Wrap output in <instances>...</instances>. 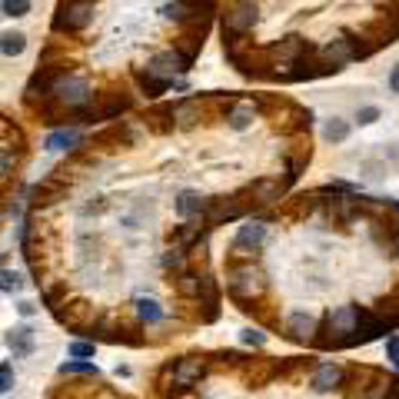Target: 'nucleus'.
<instances>
[{
	"label": "nucleus",
	"mask_w": 399,
	"mask_h": 399,
	"mask_svg": "<svg viewBox=\"0 0 399 399\" xmlns=\"http://www.w3.org/2000/svg\"><path fill=\"white\" fill-rule=\"evenodd\" d=\"M253 107L249 103H236V107H229L227 110V127L229 130H247L249 123H253Z\"/></svg>",
	"instance_id": "22"
},
{
	"label": "nucleus",
	"mask_w": 399,
	"mask_h": 399,
	"mask_svg": "<svg viewBox=\"0 0 399 399\" xmlns=\"http://www.w3.org/2000/svg\"><path fill=\"white\" fill-rule=\"evenodd\" d=\"M207 203H209V196H203V193H196V190H183L173 200V209H176L180 220H203Z\"/></svg>",
	"instance_id": "10"
},
{
	"label": "nucleus",
	"mask_w": 399,
	"mask_h": 399,
	"mask_svg": "<svg viewBox=\"0 0 399 399\" xmlns=\"http://www.w3.org/2000/svg\"><path fill=\"white\" fill-rule=\"evenodd\" d=\"M133 76H136V87H140V94L147 96V100H160V96L170 90V80L150 74V70H136Z\"/></svg>",
	"instance_id": "16"
},
{
	"label": "nucleus",
	"mask_w": 399,
	"mask_h": 399,
	"mask_svg": "<svg viewBox=\"0 0 399 399\" xmlns=\"http://www.w3.org/2000/svg\"><path fill=\"white\" fill-rule=\"evenodd\" d=\"M163 373L170 376L173 389H190V386H196V382L203 380V373H207V360H200V356H183V360L170 362Z\"/></svg>",
	"instance_id": "5"
},
{
	"label": "nucleus",
	"mask_w": 399,
	"mask_h": 399,
	"mask_svg": "<svg viewBox=\"0 0 399 399\" xmlns=\"http://www.w3.org/2000/svg\"><path fill=\"white\" fill-rule=\"evenodd\" d=\"M386 399H399V376H393V382H389V393H386Z\"/></svg>",
	"instance_id": "37"
},
{
	"label": "nucleus",
	"mask_w": 399,
	"mask_h": 399,
	"mask_svg": "<svg viewBox=\"0 0 399 399\" xmlns=\"http://www.w3.org/2000/svg\"><path fill=\"white\" fill-rule=\"evenodd\" d=\"M23 286V276L17 269H0V293H17Z\"/></svg>",
	"instance_id": "28"
},
{
	"label": "nucleus",
	"mask_w": 399,
	"mask_h": 399,
	"mask_svg": "<svg viewBox=\"0 0 399 399\" xmlns=\"http://www.w3.org/2000/svg\"><path fill=\"white\" fill-rule=\"evenodd\" d=\"M247 193L253 196V207H273V203L283 200L286 183H280V180H253Z\"/></svg>",
	"instance_id": "12"
},
{
	"label": "nucleus",
	"mask_w": 399,
	"mask_h": 399,
	"mask_svg": "<svg viewBox=\"0 0 399 399\" xmlns=\"http://www.w3.org/2000/svg\"><path fill=\"white\" fill-rule=\"evenodd\" d=\"M100 369H96L90 360H67L60 362V376H96Z\"/></svg>",
	"instance_id": "24"
},
{
	"label": "nucleus",
	"mask_w": 399,
	"mask_h": 399,
	"mask_svg": "<svg viewBox=\"0 0 399 399\" xmlns=\"http://www.w3.org/2000/svg\"><path fill=\"white\" fill-rule=\"evenodd\" d=\"M30 0H0V14L3 17H27L30 14Z\"/></svg>",
	"instance_id": "25"
},
{
	"label": "nucleus",
	"mask_w": 399,
	"mask_h": 399,
	"mask_svg": "<svg viewBox=\"0 0 399 399\" xmlns=\"http://www.w3.org/2000/svg\"><path fill=\"white\" fill-rule=\"evenodd\" d=\"M14 163H17V153H10L7 147H0V180L14 170Z\"/></svg>",
	"instance_id": "32"
},
{
	"label": "nucleus",
	"mask_w": 399,
	"mask_h": 399,
	"mask_svg": "<svg viewBox=\"0 0 399 399\" xmlns=\"http://www.w3.org/2000/svg\"><path fill=\"white\" fill-rule=\"evenodd\" d=\"M34 346H37V336H34V329L23 323V326H14L10 333H7V349L17 356V360H23V356H30L34 353Z\"/></svg>",
	"instance_id": "13"
},
{
	"label": "nucleus",
	"mask_w": 399,
	"mask_h": 399,
	"mask_svg": "<svg viewBox=\"0 0 399 399\" xmlns=\"http://www.w3.org/2000/svg\"><path fill=\"white\" fill-rule=\"evenodd\" d=\"M203 280H207V276L183 269V273H176V293H180V296H187V300H196V296H200V289H203Z\"/></svg>",
	"instance_id": "18"
},
{
	"label": "nucleus",
	"mask_w": 399,
	"mask_h": 399,
	"mask_svg": "<svg viewBox=\"0 0 399 399\" xmlns=\"http://www.w3.org/2000/svg\"><path fill=\"white\" fill-rule=\"evenodd\" d=\"M380 107H360V110H356V123H360V127H369V123H376V120H380Z\"/></svg>",
	"instance_id": "30"
},
{
	"label": "nucleus",
	"mask_w": 399,
	"mask_h": 399,
	"mask_svg": "<svg viewBox=\"0 0 399 399\" xmlns=\"http://www.w3.org/2000/svg\"><path fill=\"white\" fill-rule=\"evenodd\" d=\"M266 243V223L263 220H247L243 227L236 229V240H233V253L236 256H247Z\"/></svg>",
	"instance_id": "7"
},
{
	"label": "nucleus",
	"mask_w": 399,
	"mask_h": 399,
	"mask_svg": "<svg viewBox=\"0 0 399 399\" xmlns=\"http://www.w3.org/2000/svg\"><path fill=\"white\" fill-rule=\"evenodd\" d=\"M256 23H260V7H256V0H233L227 7V14H223V40L247 37Z\"/></svg>",
	"instance_id": "3"
},
{
	"label": "nucleus",
	"mask_w": 399,
	"mask_h": 399,
	"mask_svg": "<svg viewBox=\"0 0 399 399\" xmlns=\"http://www.w3.org/2000/svg\"><path fill=\"white\" fill-rule=\"evenodd\" d=\"M14 382H17L14 366H10V362H0V396H3V393H10V389H14Z\"/></svg>",
	"instance_id": "29"
},
{
	"label": "nucleus",
	"mask_w": 399,
	"mask_h": 399,
	"mask_svg": "<svg viewBox=\"0 0 399 399\" xmlns=\"http://www.w3.org/2000/svg\"><path fill=\"white\" fill-rule=\"evenodd\" d=\"M263 273L256 269L253 263H243V266H229V276H227V289L233 300H240V303H253L260 293H263Z\"/></svg>",
	"instance_id": "2"
},
{
	"label": "nucleus",
	"mask_w": 399,
	"mask_h": 399,
	"mask_svg": "<svg viewBox=\"0 0 399 399\" xmlns=\"http://www.w3.org/2000/svg\"><path fill=\"white\" fill-rule=\"evenodd\" d=\"M346 136H349V123H346L342 116H329V120L323 123V140L326 143L336 147V143H346Z\"/></svg>",
	"instance_id": "23"
},
{
	"label": "nucleus",
	"mask_w": 399,
	"mask_h": 399,
	"mask_svg": "<svg viewBox=\"0 0 399 399\" xmlns=\"http://www.w3.org/2000/svg\"><path fill=\"white\" fill-rule=\"evenodd\" d=\"M247 203H240V196H213L207 203V213H203V223L209 229L223 227V223H233L240 216H247Z\"/></svg>",
	"instance_id": "4"
},
{
	"label": "nucleus",
	"mask_w": 399,
	"mask_h": 399,
	"mask_svg": "<svg viewBox=\"0 0 399 399\" xmlns=\"http://www.w3.org/2000/svg\"><path fill=\"white\" fill-rule=\"evenodd\" d=\"M386 83H389V94H399V63L389 70V80H386Z\"/></svg>",
	"instance_id": "35"
},
{
	"label": "nucleus",
	"mask_w": 399,
	"mask_h": 399,
	"mask_svg": "<svg viewBox=\"0 0 399 399\" xmlns=\"http://www.w3.org/2000/svg\"><path fill=\"white\" fill-rule=\"evenodd\" d=\"M133 309H136V320L143 326H156L167 320V309L156 303L153 296H136V300H133Z\"/></svg>",
	"instance_id": "15"
},
{
	"label": "nucleus",
	"mask_w": 399,
	"mask_h": 399,
	"mask_svg": "<svg viewBox=\"0 0 399 399\" xmlns=\"http://www.w3.org/2000/svg\"><path fill=\"white\" fill-rule=\"evenodd\" d=\"M240 340L247 342V346H263V342H266V333H263V329H253V326H247V329L240 333Z\"/></svg>",
	"instance_id": "31"
},
{
	"label": "nucleus",
	"mask_w": 399,
	"mask_h": 399,
	"mask_svg": "<svg viewBox=\"0 0 399 399\" xmlns=\"http://www.w3.org/2000/svg\"><path fill=\"white\" fill-rule=\"evenodd\" d=\"M94 353H96V346L94 342H83V340H74L67 346V356H70V360H94Z\"/></svg>",
	"instance_id": "27"
},
{
	"label": "nucleus",
	"mask_w": 399,
	"mask_h": 399,
	"mask_svg": "<svg viewBox=\"0 0 399 399\" xmlns=\"http://www.w3.org/2000/svg\"><path fill=\"white\" fill-rule=\"evenodd\" d=\"M196 120H200V100H180V103H173V127L190 130V127H196Z\"/></svg>",
	"instance_id": "17"
},
{
	"label": "nucleus",
	"mask_w": 399,
	"mask_h": 399,
	"mask_svg": "<svg viewBox=\"0 0 399 399\" xmlns=\"http://www.w3.org/2000/svg\"><path fill=\"white\" fill-rule=\"evenodd\" d=\"M27 50V34L23 30H3L0 34V54L3 57H20Z\"/></svg>",
	"instance_id": "19"
},
{
	"label": "nucleus",
	"mask_w": 399,
	"mask_h": 399,
	"mask_svg": "<svg viewBox=\"0 0 399 399\" xmlns=\"http://www.w3.org/2000/svg\"><path fill=\"white\" fill-rule=\"evenodd\" d=\"M342 382H346V369H342L340 362H320L316 369H313V393H333V389H340Z\"/></svg>",
	"instance_id": "9"
},
{
	"label": "nucleus",
	"mask_w": 399,
	"mask_h": 399,
	"mask_svg": "<svg viewBox=\"0 0 399 399\" xmlns=\"http://www.w3.org/2000/svg\"><path fill=\"white\" fill-rule=\"evenodd\" d=\"M362 170H366V176H369V180H382V173H386V163L366 160V163H362Z\"/></svg>",
	"instance_id": "33"
},
{
	"label": "nucleus",
	"mask_w": 399,
	"mask_h": 399,
	"mask_svg": "<svg viewBox=\"0 0 399 399\" xmlns=\"http://www.w3.org/2000/svg\"><path fill=\"white\" fill-rule=\"evenodd\" d=\"M163 269L183 273V269H187V253H183V249H176V247H170L167 253H163Z\"/></svg>",
	"instance_id": "26"
},
{
	"label": "nucleus",
	"mask_w": 399,
	"mask_h": 399,
	"mask_svg": "<svg viewBox=\"0 0 399 399\" xmlns=\"http://www.w3.org/2000/svg\"><path fill=\"white\" fill-rule=\"evenodd\" d=\"M17 313H20V316H34V313H37V306L23 300V303H17Z\"/></svg>",
	"instance_id": "36"
},
{
	"label": "nucleus",
	"mask_w": 399,
	"mask_h": 399,
	"mask_svg": "<svg viewBox=\"0 0 399 399\" xmlns=\"http://www.w3.org/2000/svg\"><path fill=\"white\" fill-rule=\"evenodd\" d=\"M130 110V96H123V94H114L100 110H94V120H114V116L120 114H127Z\"/></svg>",
	"instance_id": "21"
},
{
	"label": "nucleus",
	"mask_w": 399,
	"mask_h": 399,
	"mask_svg": "<svg viewBox=\"0 0 399 399\" xmlns=\"http://www.w3.org/2000/svg\"><path fill=\"white\" fill-rule=\"evenodd\" d=\"M80 147V133L76 127H60V130H50L47 133V140H43V150L47 153H70Z\"/></svg>",
	"instance_id": "14"
},
{
	"label": "nucleus",
	"mask_w": 399,
	"mask_h": 399,
	"mask_svg": "<svg viewBox=\"0 0 399 399\" xmlns=\"http://www.w3.org/2000/svg\"><path fill=\"white\" fill-rule=\"evenodd\" d=\"M96 17V3L94 0H63L54 17V30L57 34H80L87 30Z\"/></svg>",
	"instance_id": "1"
},
{
	"label": "nucleus",
	"mask_w": 399,
	"mask_h": 399,
	"mask_svg": "<svg viewBox=\"0 0 399 399\" xmlns=\"http://www.w3.org/2000/svg\"><path fill=\"white\" fill-rule=\"evenodd\" d=\"M193 63L176 47H170V50H160V54H153L150 60H147V70L156 76H163V80H170L173 83V76H180V74H187Z\"/></svg>",
	"instance_id": "6"
},
{
	"label": "nucleus",
	"mask_w": 399,
	"mask_h": 399,
	"mask_svg": "<svg viewBox=\"0 0 399 399\" xmlns=\"http://www.w3.org/2000/svg\"><path fill=\"white\" fill-rule=\"evenodd\" d=\"M207 223H203V220H183V223H180V227L173 229V236H170V243L176 249H183V253H190L193 247H196V243H200V240H203V233H207Z\"/></svg>",
	"instance_id": "11"
},
{
	"label": "nucleus",
	"mask_w": 399,
	"mask_h": 399,
	"mask_svg": "<svg viewBox=\"0 0 399 399\" xmlns=\"http://www.w3.org/2000/svg\"><path fill=\"white\" fill-rule=\"evenodd\" d=\"M386 356H389V362L399 369V336H396V333L386 340Z\"/></svg>",
	"instance_id": "34"
},
{
	"label": "nucleus",
	"mask_w": 399,
	"mask_h": 399,
	"mask_svg": "<svg viewBox=\"0 0 399 399\" xmlns=\"http://www.w3.org/2000/svg\"><path fill=\"white\" fill-rule=\"evenodd\" d=\"M286 340L293 342H313V336H316V329H320V323H316V316L313 313H306V309H296V313H289L286 316Z\"/></svg>",
	"instance_id": "8"
},
{
	"label": "nucleus",
	"mask_w": 399,
	"mask_h": 399,
	"mask_svg": "<svg viewBox=\"0 0 399 399\" xmlns=\"http://www.w3.org/2000/svg\"><path fill=\"white\" fill-rule=\"evenodd\" d=\"M389 382H393V376L376 373V376L366 382V386H360V393H356L353 399H386V393H389Z\"/></svg>",
	"instance_id": "20"
}]
</instances>
